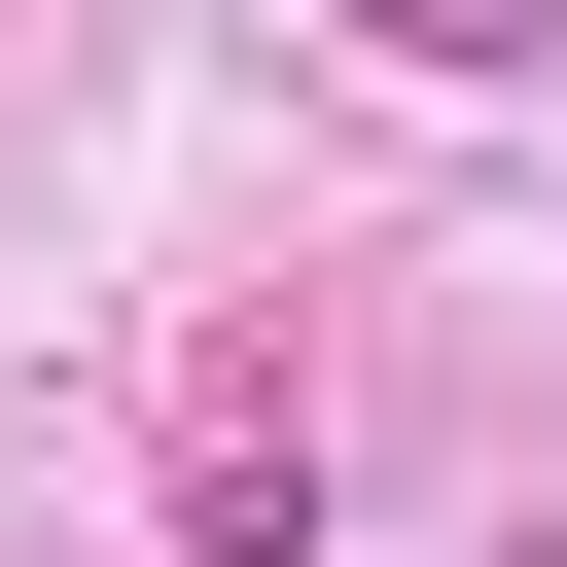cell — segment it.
Returning a JSON list of instances; mask_svg holds the SVG:
<instances>
[{
    "instance_id": "1",
    "label": "cell",
    "mask_w": 567,
    "mask_h": 567,
    "mask_svg": "<svg viewBox=\"0 0 567 567\" xmlns=\"http://www.w3.org/2000/svg\"><path fill=\"white\" fill-rule=\"evenodd\" d=\"M177 532H213V567H284V532H319V425H284V390H248V354H213V390H177Z\"/></svg>"
},
{
    "instance_id": "2",
    "label": "cell",
    "mask_w": 567,
    "mask_h": 567,
    "mask_svg": "<svg viewBox=\"0 0 567 567\" xmlns=\"http://www.w3.org/2000/svg\"><path fill=\"white\" fill-rule=\"evenodd\" d=\"M354 35H390V71H532L567 0H354Z\"/></svg>"
},
{
    "instance_id": "3",
    "label": "cell",
    "mask_w": 567,
    "mask_h": 567,
    "mask_svg": "<svg viewBox=\"0 0 567 567\" xmlns=\"http://www.w3.org/2000/svg\"><path fill=\"white\" fill-rule=\"evenodd\" d=\"M532 567H567V532H532Z\"/></svg>"
}]
</instances>
